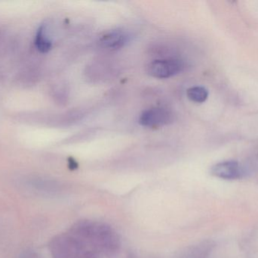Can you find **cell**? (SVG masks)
Returning <instances> with one entry per match:
<instances>
[{"label":"cell","mask_w":258,"mask_h":258,"mask_svg":"<svg viewBox=\"0 0 258 258\" xmlns=\"http://www.w3.org/2000/svg\"><path fill=\"white\" fill-rule=\"evenodd\" d=\"M128 36L121 30H112L104 33L99 38L98 43L107 49L116 50L125 46L128 42Z\"/></svg>","instance_id":"cell-5"},{"label":"cell","mask_w":258,"mask_h":258,"mask_svg":"<svg viewBox=\"0 0 258 258\" xmlns=\"http://www.w3.org/2000/svg\"><path fill=\"white\" fill-rule=\"evenodd\" d=\"M49 248L53 258H83L78 240L69 232L56 236Z\"/></svg>","instance_id":"cell-2"},{"label":"cell","mask_w":258,"mask_h":258,"mask_svg":"<svg viewBox=\"0 0 258 258\" xmlns=\"http://www.w3.org/2000/svg\"><path fill=\"white\" fill-rule=\"evenodd\" d=\"M3 33H2L1 31H0V47H1L2 43H3Z\"/></svg>","instance_id":"cell-10"},{"label":"cell","mask_w":258,"mask_h":258,"mask_svg":"<svg viewBox=\"0 0 258 258\" xmlns=\"http://www.w3.org/2000/svg\"><path fill=\"white\" fill-rule=\"evenodd\" d=\"M186 95L194 102L203 103L207 100L209 91L203 86H192L187 89Z\"/></svg>","instance_id":"cell-8"},{"label":"cell","mask_w":258,"mask_h":258,"mask_svg":"<svg viewBox=\"0 0 258 258\" xmlns=\"http://www.w3.org/2000/svg\"><path fill=\"white\" fill-rule=\"evenodd\" d=\"M69 233L78 240L83 258H100L102 254L111 255L120 247L118 235L111 227L96 221H80Z\"/></svg>","instance_id":"cell-1"},{"label":"cell","mask_w":258,"mask_h":258,"mask_svg":"<svg viewBox=\"0 0 258 258\" xmlns=\"http://www.w3.org/2000/svg\"><path fill=\"white\" fill-rule=\"evenodd\" d=\"M175 119L174 113L165 108H152L141 112L139 124L143 127H154L171 124Z\"/></svg>","instance_id":"cell-4"},{"label":"cell","mask_w":258,"mask_h":258,"mask_svg":"<svg viewBox=\"0 0 258 258\" xmlns=\"http://www.w3.org/2000/svg\"><path fill=\"white\" fill-rule=\"evenodd\" d=\"M183 68V62L180 59H156L147 65V73L154 78L167 79L177 75Z\"/></svg>","instance_id":"cell-3"},{"label":"cell","mask_w":258,"mask_h":258,"mask_svg":"<svg viewBox=\"0 0 258 258\" xmlns=\"http://www.w3.org/2000/svg\"><path fill=\"white\" fill-rule=\"evenodd\" d=\"M69 167L71 169L75 170L77 169V167H78V165H77V163L75 162V160L71 159L69 161Z\"/></svg>","instance_id":"cell-9"},{"label":"cell","mask_w":258,"mask_h":258,"mask_svg":"<svg viewBox=\"0 0 258 258\" xmlns=\"http://www.w3.org/2000/svg\"><path fill=\"white\" fill-rule=\"evenodd\" d=\"M211 174L224 180H236L241 176L240 167L239 163L234 161L221 162L212 167Z\"/></svg>","instance_id":"cell-6"},{"label":"cell","mask_w":258,"mask_h":258,"mask_svg":"<svg viewBox=\"0 0 258 258\" xmlns=\"http://www.w3.org/2000/svg\"><path fill=\"white\" fill-rule=\"evenodd\" d=\"M35 45L39 51L42 53H46L51 50L52 47V42L49 36L46 34V28L45 25L42 24L38 30L35 38Z\"/></svg>","instance_id":"cell-7"}]
</instances>
